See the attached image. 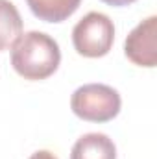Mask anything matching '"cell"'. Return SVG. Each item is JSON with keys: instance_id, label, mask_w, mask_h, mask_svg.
<instances>
[{"instance_id": "9", "label": "cell", "mask_w": 157, "mask_h": 159, "mask_svg": "<svg viewBox=\"0 0 157 159\" xmlns=\"http://www.w3.org/2000/svg\"><path fill=\"white\" fill-rule=\"evenodd\" d=\"M30 159H57V157L52 152H48V150H39V152H35Z\"/></svg>"}, {"instance_id": "5", "label": "cell", "mask_w": 157, "mask_h": 159, "mask_svg": "<svg viewBox=\"0 0 157 159\" xmlns=\"http://www.w3.org/2000/svg\"><path fill=\"white\" fill-rule=\"evenodd\" d=\"M70 159H117V146L104 133H87L72 146Z\"/></svg>"}, {"instance_id": "2", "label": "cell", "mask_w": 157, "mask_h": 159, "mask_svg": "<svg viewBox=\"0 0 157 159\" xmlns=\"http://www.w3.org/2000/svg\"><path fill=\"white\" fill-rule=\"evenodd\" d=\"M120 94L104 83H87L74 91L70 98L72 113L87 122H109L120 113Z\"/></svg>"}, {"instance_id": "7", "label": "cell", "mask_w": 157, "mask_h": 159, "mask_svg": "<svg viewBox=\"0 0 157 159\" xmlns=\"http://www.w3.org/2000/svg\"><path fill=\"white\" fill-rule=\"evenodd\" d=\"M22 35V19L9 0H0V50H7Z\"/></svg>"}, {"instance_id": "3", "label": "cell", "mask_w": 157, "mask_h": 159, "mask_svg": "<svg viewBox=\"0 0 157 159\" xmlns=\"http://www.w3.org/2000/svg\"><path fill=\"white\" fill-rule=\"evenodd\" d=\"M115 41L113 20L98 11L87 13L72 30V44L83 57H104Z\"/></svg>"}, {"instance_id": "6", "label": "cell", "mask_w": 157, "mask_h": 159, "mask_svg": "<svg viewBox=\"0 0 157 159\" xmlns=\"http://www.w3.org/2000/svg\"><path fill=\"white\" fill-rule=\"evenodd\" d=\"M32 13L44 22H63L76 13L81 0H26Z\"/></svg>"}, {"instance_id": "8", "label": "cell", "mask_w": 157, "mask_h": 159, "mask_svg": "<svg viewBox=\"0 0 157 159\" xmlns=\"http://www.w3.org/2000/svg\"><path fill=\"white\" fill-rule=\"evenodd\" d=\"M104 4H107V6H115V7H122V6H129V4H133V2H137V0H102Z\"/></svg>"}, {"instance_id": "4", "label": "cell", "mask_w": 157, "mask_h": 159, "mask_svg": "<svg viewBox=\"0 0 157 159\" xmlns=\"http://www.w3.org/2000/svg\"><path fill=\"white\" fill-rule=\"evenodd\" d=\"M155 32H157V17H148L142 22H139L124 43V54L126 57L139 65L152 69L157 63V50H155Z\"/></svg>"}, {"instance_id": "1", "label": "cell", "mask_w": 157, "mask_h": 159, "mask_svg": "<svg viewBox=\"0 0 157 159\" xmlns=\"http://www.w3.org/2000/svg\"><path fill=\"white\" fill-rule=\"evenodd\" d=\"M61 63L59 44L43 32H26L11 46V65L24 80L50 78Z\"/></svg>"}]
</instances>
